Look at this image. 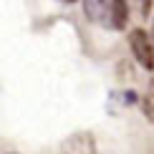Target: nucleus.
I'll list each match as a JSON object with an SVG mask.
<instances>
[{
  "label": "nucleus",
  "mask_w": 154,
  "mask_h": 154,
  "mask_svg": "<svg viewBox=\"0 0 154 154\" xmlns=\"http://www.w3.org/2000/svg\"><path fill=\"white\" fill-rule=\"evenodd\" d=\"M149 99H154V81L149 83Z\"/></svg>",
  "instance_id": "39448f33"
},
{
  "label": "nucleus",
  "mask_w": 154,
  "mask_h": 154,
  "mask_svg": "<svg viewBox=\"0 0 154 154\" xmlns=\"http://www.w3.org/2000/svg\"><path fill=\"white\" fill-rule=\"evenodd\" d=\"M152 41H154V23H152Z\"/></svg>",
  "instance_id": "423d86ee"
},
{
  "label": "nucleus",
  "mask_w": 154,
  "mask_h": 154,
  "mask_svg": "<svg viewBox=\"0 0 154 154\" xmlns=\"http://www.w3.org/2000/svg\"><path fill=\"white\" fill-rule=\"evenodd\" d=\"M68 3H73V0H68Z\"/></svg>",
  "instance_id": "0eeeda50"
},
{
  "label": "nucleus",
  "mask_w": 154,
  "mask_h": 154,
  "mask_svg": "<svg viewBox=\"0 0 154 154\" xmlns=\"http://www.w3.org/2000/svg\"><path fill=\"white\" fill-rule=\"evenodd\" d=\"M83 3V13L91 23L106 25L111 28V8H114V0H81Z\"/></svg>",
  "instance_id": "f03ea898"
},
{
  "label": "nucleus",
  "mask_w": 154,
  "mask_h": 154,
  "mask_svg": "<svg viewBox=\"0 0 154 154\" xmlns=\"http://www.w3.org/2000/svg\"><path fill=\"white\" fill-rule=\"evenodd\" d=\"M129 48H131V53H134L139 66L146 68V71H154V41L146 30H142V28L131 30L129 33Z\"/></svg>",
  "instance_id": "f257e3e1"
},
{
  "label": "nucleus",
  "mask_w": 154,
  "mask_h": 154,
  "mask_svg": "<svg viewBox=\"0 0 154 154\" xmlns=\"http://www.w3.org/2000/svg\"><path fill=\"white\" fill-rule=\"evenodd\" d=\"M61 154H101L91 134H73L61 144Z\"/></svg>",
  "instance_id": "7ed1b4c3"
},
{
  "label": "nucleus",
  "mask_w": 154,
  "mask_h": 154,
  "mask_svg": "<svg viewBox=\"0 0 154 154\" xmlns=\"http://www.w3.org/2000/svg\"><path fill=\"white\" fill-rule=\"evenodd\" d=\"M134 5H137V10H139V15H142V18H149L152 0H134Z\"/></svg>",
  "instance_id": "20e7f679"
}]
</instances>
